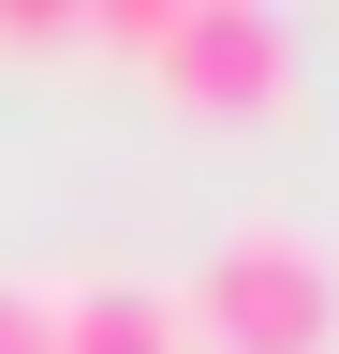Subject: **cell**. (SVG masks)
Masks as SVG:
<instances>
[{
	"label": "cell",
	"instance_id": "5b68a950",
	"mask_svg": "<svg viewBox=\"0 0 339 354\" xmlns=\"http://www.w3.org/2000/svg\"><path fill=\"white\" fill-rule=\"evenodd\" d=\"M162 15H177V0H104L89 30H104V44H133V59H148V44H162Z\"/></svg>",
	"mask_w": 339,
	"mask_h": 354
},
{
	"label": "cell",
	"instance_id": "7a4b0ae2",
	"mask_svg": "<svg viewBox=\"0 0 339 354\" xmlns=\"http://www.w3.org/2000/svg\"><path fill=\"white\" fill-rule=\"evenodd\" d=\"M148 74L177 88V118H280L295 104V30L266 0H177L148 44Z\"/></svg>",
	"mask_w": 339,
	"mask_h": 354
},
{
	"label": "cell",
	"instance_id": "3957f363",
	"mask_svg": "<svg viewBox=\"0 0 339 354\" xmlns=\"http://www.w3.org/2000/svg\"><path fill=\"white\" fill-rule=\"evenodd\" d=\"M59 354H192V310L148 266H89V281H59Z\"/></svg>",
	"mask_w": 339,
	"mask_h": 354
},
{
	"label": "cell",
	"instance_id": "6da1fadb",
	"mask_svg": "<svg viewBox=\"0 0 339 354\" xmlns=\"http://www.w3.org/2000/svg\"><path fill=\"white\" fill-rule=\"evenodd\" d=\"M177 310H192L206 354H325V339H339V266H325L310 221L236 207L222 236H206V266L177 281Z\"/></svg>",
	"mask_w": 339,
	"mask_h": 354
},
{
	"label": "cell",
	"instance_id": "277c9868",
	"mask_svg": "<svg viewBox=\"0 0 339 354\" xmlns=\"http://www.w3.org/2000/svg\"><path fill=\"white\" fill-rule=\"evenodd\" d=\"M0 354H59V281H0Z\"/></svg>",
	"mask_w": 339,
	"mask_h": 354
}]
</instances>
